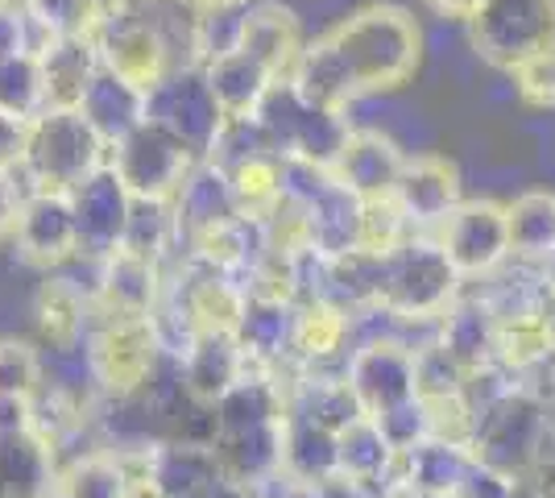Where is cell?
<instances>
[{
	"label": "cell",
	"mask_w": 555,
	"mask_h": 498,
	"mask_svg": "<svg viewBox=\"0 0 555 498\" xmlns=\"http://www.w3.org/2000/svg\"><path fill=\"white\" fill-rule=\"evenodd\" d=\"M555 42V0H486L468 22V47L498 72H514Z\"/></svg>",
	"instance_id": "cell-8"
},
{
	"label": "cell",
	"mask_w": 555,
	"mask_h": 498,
	"mask_svg": "<svg viewBox=\"0 0 555 498\" xmlns=\"http://www.w3.org/2000/svg\"><path fill=\"white\" fill-rule=\"evenodd\" d=\"M195 163H199V154L150 117L141 120L129 138H120L108 154V166L141 200H175Z\"/></svg>",
	"instance_id": "cell-9"
},
{
	"label": "cell",
	"mask_w": 555,
	"mask_h": 498,
	"mask_svg": "<svg viewBox=\"0 0 555 498\" xmlns=\"http://www.w3.org/2000/svg\"><path fill=\"white\" fill-rule=\"evenodd\" d=\"M257 120L266 125L274 150L286 158V163H311V166H336L340 150H345L348 133V113H336V108H320L311 104L307 95L295 92L291 79L274 84V92L261 100L257 108Z\"/></svg>",
	"instance_id": "cell-7"
},
{
	"label": "cell",
	"mask_w": 555,
	"mask_h": 498,
	"mask_svg": "<svg viewBox=\"0 0 555 498\" xmlns=\"http://www.w3.org/2000/svg\"><path fill=\"white\" fill-rule=\"evenodd\" d=\"M129 452L120 449H88L70 461H59L54 498H120L129 477Z\"/></svg>",
	"instance_id": "cell-30"
},
{
	"label": "cell",
	"mask_w": 555,
	"mask_h": 498,
	"mask_svg": "<svg viewBox=\"0 0 555 498\" xmlns=\"http://www.w3.org/2000/svg\"><path fill=\"white\" fill-rule=\"evenodd\" d=\"M120 250L158 261V266H170L179 254H186V238L175 200H141V195H133V213H129V229H125Z\"/></svg>",
	"instance_id": "cell-29"
},
{
	"label": "cell",
	"mask_w": 555,
	"mask_h": 498,
	"mask_svg": "<svg viewBox=\"0 0 555 498\" xmlns=\"http://www.w3.org/2000/svg\"><path fill=\"white\" fill-rule=\"evenodd\" d=\"M145 117L158 120L175 138H183L199 158H208L211 142H216L220 125H224V108H220V100L211 92L204 63L183 67V72H170L163 84H154Z\"/></svg>",
	"instance_id": "cell-12"
},
{
	"label": "cell",
	"mask_w": 555,
	"mask_h": 498,
	"mask_svg": "<svg viewBox=\"0 0 555 498\" xmlns=\"http://www.w3.org/2000/svg\"><path fill=\"white\" fill-rule=\"evenodd\" d=\"M70 204H75V225H79V258L100 261L120 250L129 213H133V191L125 188V179L113 166L95 170L83 188L70 191Z\"/></svg>",
	"instance_id": "cell-14"
},
{
	"label": "cell",
	"mask_w": 555,
	"mask_h": 498,
	"mask_svg": "<svg viewBox=\"0 0 555 498\" xmlns=\"http://www.w3.org/2000/svg\"><path fill=\"white\" fill-rule=\"evenodd\" d=\"M448 261L461 270L464 283H481L509 261V216L498 200H461L431 229Z\"/></svg>",
	"instance_id": "cell-11"
},
{
	"label": "cell",
	"mask_w": 555,
	"mask_h": 498,
	"mask_svg": "<svg viewBox=\"0 0 555 498\" xmlns=\"http://www.w3.org/2000/svg\"><path fill=\"white\" fill-rule=\"evenodd\" d=\"M204 13L199 0H104L92 38L104 67L150 92L170 72L204 63Z\"/></svg>",
	"instance_id": "cell-2"
},
{
	"label": "cell",
	"mask_w": 555,
	"mask_h": 498,
	"mask_svg": "<svg viewBox=\"0 0 555 498\" xmlns=\"http://www.w3.org/2000/svg\"><path fill=\"white\" fill-rule=\"evenodd\" d=\"M402 166H406V150L393 142L390 133H382V129H352L345 150H340V158L332 166V175L352 195L382 200V195H393L398 179H402Z\"/></svg>",
	"instance_id": "cell-19"
},
{
	"label": "cell",
	"mask_w": 555,
	"mask_h": 498,
	"mask_svg": "<svg viewBox=\"0 0 555 498\" xmlns=\"http://www.w3.org/2000/svg\"><path fill=\"white\" fill-rule=\"evenodd\" d=\"M92 304L95 316H150L166 286V266L138 258L129 250H113L108 258L92 261Z\"/></svg>",
	"instance_id": "cell-17"
},
{
	"label": "cell",
	"mask_w": 555,
	"mask_h": 498,
	"mask_svg": "<svg viewBox=\"0 0 555 498\" xmlns=\"http://www.w3.org/2000/svg\"><path fill=\"white\" fill-rule=\"evenodd\" d=\"M17 258L34 270H63L79 258V225H75V204L63 191H29L17 216Z\"/></svg>",
	"instance_id": "cell-13"
},
{
	"label": "cell",
	"mask_w": 555,
	"mask_h": 498,
	"mask_svg": "<svg viewBox=\"0 0 555 498\" xmlns=\"http://www.w3.org/2000/svg\"><path fill=\"white\" fill-rule=\"evenodd\" d=\"M361 316L336 299H302L295 304V336L291 349L302 370H345L348 354L357 349Z\"/></svg>",
	"instance_id": "cell-16"
},
{
	"label": "cell",
	"mask_w": 555,
	"mask_h": 498,
	"mask_svg": "<svg viewBox=\"0 0 555 498\" xmlns=\"http://www.w3.org/2000/svg\"><path fill=\"white\" fill-rule=\"evenodd\" d=\"M534 486L543 490V498H555V470L552 474H543V477H534Z\"/></svg>",
	"instance_id": "cell-48"
},
{
	"label": "cell",
	"mask_w": 555,
	"mask_h": 498,
	"mask_svg": "<svg viewBox=\"0 0 555 498\" xmlns=\"http://www.w3.org/2000/svg\"><path fill=\"white\" fill-rule=\"evenodd\" d=\"M423 407H427V436L431 440H443L452 449H473L481 411L468 399V391L464 395H448V399H431V404Z\"/></svg>",
	"instance_id": "cell-39"
},
{
	"label": "cell",
	"mask_w": 555,
	"mask_h": 498,
	"mask_svg": "<svg viewBox=\"0 0 555 498\" xmlns=\"http://www.w3.org/2000/svg\"><path fill=\"white\" fill-rule=\"evenodd\" d=\"M25 142H29V125L0 113V170H22Z\"/></svg>",
	"instance_id": "cell-45"
},
{
	"label": "cell",
	"mask_w": 555,
	"mask_h": 498,
	"mask_svg": "<svg viewBox=\"0 0 555 498\" xmlns=\"http://www.w3.org/2000/svg\"><path fill=\"white\" fill-rule=\"evenodd\" d=\"M514 92L522 104H531L539 113H555V42L543 50H534L531 59H522L514 72Z\"/></svg>",
	"instance_id": "cell-40"
},
{
	"label": "cell",
	"mask_w": 555,
	"mask_h": 498,
	"mask_svg": "<svg viewBox=\"0 0 555 498\" xmlns=\"http://www.w3.org/2000/svg\"><path fill=\"white\" fill-rule=\"evenodd\" d=\"M29 188H25V179L17 170H0V245L4 241H13L17 233V216H22V204Z\"/></svg>",
	"instance_id": "cell-44"
},
{
	"label": "cell",
	"mask_w": 555,
	"mask_h": 498,
	"mask_svg": "<svg viewBox=\"0 0 555 498\" xmlns=\"http://www.w3.org/2000/svg\"><path fill=\"white\" fill-rule=\"evenodd\" d=\"M175 208H179V225H183L186 245L195 238H204V233H211V229L236 220V216H245L236 191H232V179L216 163H208V158H199V163L191 166L186 183L175 195Z\"/></svg>",
	"instance_id": "cell-23"
},
{
	"label": "cell",
	"mask_w": 555,
	"mask_h": 498,
	"mask_svg": "<svg viewBox=\"0 0 555 498\" xmlns=\"http://www.w3.org/2000/svg\"><path fill=\"white\" fill-rule=\"evenodd\" d=\"M514 382H518L531 399H539L547 411H555V349H547L543 357H534L531 366L514 370Z\"/></svg>",
	"instance_id": "cell-42"
},
{
	"label": "cell",
	"mask_w": 555,
	"mask_h": 498,
	"mask_svg": "<svg viewBox=\"0 0 555 498\" xmlns=\"http://www.w3.org/2000/svg\"><path fill=\"white\" fill-rule=\"evenodd\" d=\"M431 332L448 345V354L456 357L468 374H481V370L502 366L498 361V320L489 311L486 295L473 283H464L461 299L443 311L440 324Z\"/></svg>",
	"instance_id": "cell-20"
},
{
	"label": "cell",
	"mask_w": 555,
	"mask_h": 498,
	"mask_svg": "<svg viewBox=\"0 0 555 498\" xmlns=\"http://www.w3.org/2000/svg\"><path fill=\"white\" fill-rule=\"evenodd\" d=\"M232 47L249 50L254 59H261L278 79L295 72L302 54V34L299 22L291 9L282 4H249L245 17H241V29H236V42Z\"/></svg>",
	"instance_id": "cell-26"
},
{
	"label": "cell",
	"mask_w": 555,
	"mask_h": 498,
	"mask_svg": "<svg viewBox=\"0 0 555 498\" xmlns=\"http://www.w3.org/2000/svg\"><path fill=\"white\" fill-rule=\"evenodd\" d=\"M249 374L254 366H249L245 345L236 341V332H199L195 345L179 357V382L199 411H211Z\"/></svg>",
	"instance_id": "cell-15"
},
{
	"label": "cell",
	"mask_w": 555,
	"mask_h": 498,
	"mask_svg": "<svg viewBox=\"0 0 555 498\" xmlns=\"http://www.w3.org/2000/svg\"><path fill=\"white\" fill-rule=\"evenodd\" d=\"M59 452L38 427H0V498H54Z\"/></svg>",
	"instance_id": "cell-22"
},
{
	"label": "cell",
	"mask_w": 555,
	"mask_h": 498,
	"mask_svg": "<svg viewBox=\"0 0 555 498\" xmlns=\"http://www.w3.org/2000/svg\"><path fill=\"white\" fill-rule=\"evenodd\" d=\"M204 72H208V84L216 100H220V108H224V117H254L261 108V100L274 92V84H282L261 59H254L249 50L241 47L211 54L204 63Z\"/></svg>",
	"instance_id": "cell-25"
},
{
	"label": "cell",
	"mask_w": 555,
	"mask_h": 498,
	"mask_svg": "<svg viewBox=\"0 0 555 498\" xmlns=\"http://www.w3.org/2000/svg\"><path fill=\"white\" fill-rule=\"evenodd\" d=\"M547 407L531 399L518 382H509L502 395H493L481 407L477 436H473V461L493 470L506 482H534L543 470V452H547V432H552Z\"/></svg>",
	"instance_id": "cell-5"
},
{
	"label": "cell",
	"mask_w": 555,
	"mask_h": 498,
	"mask_svg": "<svg viewBox=\"0 0 555 498\" xmlns=\"http://www.w3.org/2000/svg\"><path fill=\"white\" fill-rule=\"evenodd\" d=\"M79 108H83V117L100 129V138L108 145H116L145 120V113H150V92H145L141 84H133V79L116 75L113 67H104V72L92 79V88H88Z\"/></svg>",
	"instance_id": "cell-27"
},
{
	"label": "cell",
	"mask_w": 555,
	"mask_h": 498,
	"mask_svg": "<svg viewBox=\"0 0 555 498\" xmlns=\"http://www.w3.org/2000/svg\"><path fill=\"white\" fill-rule=\"evenodd\" d=\"M29 22L38 29V42L47 38H75V34H95L104 0H22Z\"/></svg>",
	"instance_id": "cell-36"
},
{
	"label": "cell",
	"mask_w": 555,
	"mask_h": 498,
	"mask_svg": "<svg viewBox=\"0 0 555 498\" xmlns=\"http://www.w3.org/2000/svg\"><path fill=\"white\" fill-rule=\"evenodd\" d=\"M38 50V29L29 22L22 0H0V59Z\"/></svg>",
	"instance_id": "cell-41"
},
{
	"label": "cell",
	"mask_w": 555,
	"mask_h": 498,
	"mask_svg": "<svg viewBox=\"0 0 555 498\" xmlns=\"http://www.w3.org/2000/svg\"><path fill=\"white\" fill-rule=\"evenodd\" d=\"M113 145L100 138L83 108H47L42 117L29 120L22 175L29 191H63L70 195L83 188L95 170L108 166Z\"/></svg>",
	"instance_id": "cell-4"
},
{
	"label": "cell",
	"mask_w": 555,
	"mask_h": 498,
	"mask_svg": "<svg viewBox=\"0 0 555 498\" xmlns=\"http://www.w3.org/2000/svg\"><path fill=\"white\" fill-rule=\"evenodd\" d=\"M415 220L406 216V208L393 200V195H382V200H361V229H357V245L361 250H373V254H390L398 245L415 238Z\"/></svg>",
	"instance_id": "cell-37"
},
{
	"label": "cell",
	"mask_w": 555,
	"mask_h": 498,
	"mask_svg": "<svg viewBox=\"0 0 555 498\" xmlns=\"http://www.w3.org/2000/svg\"><path fill=\"white\" fill-rule=\"evenodd\" d=\"M83 354H88V374L95 391L104 399L125 404L150 386L166 349L150 316H95Z\"/></svg>",
	"instance_id": "cell-6"
},
{
	"label": "cell",
	"mask_w": 555,
	"mask_h": 498,
	"mask_svg": "<svg viewBox=\"0 0 555 498\" xmlns=\"http://www.w3.org/2000/svg\"><path fill=\"white\" fill-rule=\"evenodd\" d=\"M393 445L386 440V432L377 427V420L361 416L348 427L336 432V474L365 486L373 495H386V474H390Z\"/></svg>",
	"instance_id": "cell-28"
},
{
	"label": "cell",
	"mask_w": 555,
	"mask_h": 498,
	"mask_svg": "<svg viewBox=\"0 0 555 498\" xmlns=\"http://www.w3.org/2000/svg\"><path fill=\"white\" fill-rule=\"evenodd\" d=\"M34 320H38V332L50 349L70 354V349H79V341H88V332L95 324L92 291L67 274H59V270H50L34 295Z\"/></svg>",
	"instance_id": "cell-21"
},
{
	"label": "cell",
	"mask_w": 555,
	"mask_h": 498,
	"mask_svg": "<svg viewBox=\"0 0 555 498\" xmlns=\"http://www.w3.org/2000/svg\"><path fill=\"white\" fill-rule=\"evenodd\" d=\"M411 457V495H443L452 498L464 486V477L473 474V452L452 449L443 440H418Z\"/></svg>",
	"instance_id": "cell-32"
},
{
	"label": "cell",
	"mask_w": 555,
	"mask_h": 498,
	"mask_svg": "<svg viewBox=\"0 0 555 498\" xmlns=\"http://www.w3.org/2000/svg\"><path fill=\"white\" fill-rule=\"evenodd\" d=\"M282 470L291 477H299L307 486H320L336 474V432L315 427L299 420V416H286V457H282Z\"/></svg>",
	"instance_id": "cell-34"
},
{
	"label": "cell",
	"mask_w": 555,
	"mask_h": 498,
	"mask_svg": "<svg viewBox=\"0 0 555 498\" xmlns=\"http://www.w3.org/2000/svg\"><path fill=\"white\" fill-rule=\"evenodd\" d=\"M47 108V72H42L38 50H22V54L0 59V113H9V117L29 125L34 117H42Z\"/></svg>",
	"instance_id": "cell-33"
},
{
	"label": "cell",
	"mask_w": 555,
	"mask_h": 498,
	"mask_svg": "<svg viewBox=\"0 0 555 498\" xmlns=\"http://www.w3.org/2000/svg\"><path fill=\"white\" fill-rule=\"evenodd\" d=\"M423 4H427L436 17H443V22H464V25H468L477 13H481V4H486V0H423Z\"/></svg>",
	"instance_id": "cell-46"
},
{
	"label": "cell",
	"mask_w": 555,
	"mask_h": 498,
	"mask_svg": "<svg viewBox=\"0 0 555 498\" xmlns=\"http://www.w3.org/2000/svg\"><path fill=\"white\" fill-rule=\"evenodd\" d=\"M509 216V258L543 266L555 258V195L552 191H522L514 204H506Z\"/></svg>",
	"instance_id": "cell-31"
},
{
	"label": "cell",
	"mask_w": 555,
	"mask_h": 498,
	"mask_svg": "<svg viewBox=\"0 0 555 498\" xmlns=\"http://www.w3.org/2000/svg\"><path fill=\"white\" fill-rule=\"evenodd\" d=\"M464 291L461 270L448 261L431 233H415L406 245L382 258V304L377 316H390L411 329H436L440 316Z\"/></svg>",
	"instance_id": "cell-3"
},
{
	"label": "cell",
	"mask_w": 555,
	"mask_h": 498,
	"mask_svg": "<svg viewBox=\"0 0 555 498\" xmlns=\"http://www.w3.org/2000/svg\"><path fill=\"white\" fill-rule=\"evenodd\" d=\"M38 59H42V72H47L50 108H79L92 79L104 72V59H100L92 34L47 38V42H38Z\"/></svg>",
	"instance_id": "cell-24"
},
{
	"label": "cell",
	"mask_w": 555,
	"mask_h": 498,
	"mask_svg": "<svg viewBox=\"0 0 555 498\" xmlns=\"http://www.w3.org/2000/svg\"><path fill=\"white\" fill-rule=\"evenodd\" d=\"M150 461H154V449L145 452H129V477H125V486H120V498H175L170 490H166V482L154 470H150Z\"/></svg>",
	"instance_id": "cell-43"
},
{
	"label": "cell",
	"mask_w": 555,
	"mask_h": 498,
	"mask_svg": "<svg viewBox=\"0 0 555 498\" xmlns=\"http://www.w3.org/2000/svg\"><path fill=\"white\" fill-rule=\"evenodd\" d=\"M423 63V29L402 4H365L302 42L295 72L286 75L295 92L320 108L348 113L357 100L398 92Z\"/></svg>",
	"instance_id": "cell-1"
},
{
	"label": "cell",
	"mask_w": 555,
	"mask_h": 498,
	"mask_svg": "<svg viewBox=\"0 0 555 498\" xmlns=\"http://www.w3.org/2000/svg\"><path fill=\"white\" fill-rule=\"evenodd\" d=\"M393 200L406 208L418 233H431L443 216L461 204V170L443 154H406Z\"/></svg>",
	"instance_id": "cell-18"
},
{
	"label": "cell",
	"mask_w": 555,
	"mask_h": 498,
	"mask_svg": "<svg viewBox=\"0 0 555 498\" xmlns=\"http://www.w3.org/2000/svg\"><path fill=\"white\" fill-rule=\"evenodd\" d=\"M415 386H418V399H423V404L448 399V395H464V391H468V370L448 354V345H443L436 332H427V336L415 345Z\"/></svg>",
	"instance_id": "cell-35"
},
{
	"label": "cell",
	"mask_w": 555,
	"mask_h": 498,
	"mask_svg": "<svg viewBox=\"0 0 555 498\" xmlns=\"http://www.w3.org/2000/svg\"><path fill=\"white\" fill-rule=\"evenodd\" d=\"M42 391H47L42 354L29 341L4 336L0 341V399H25V404H34Z\"/></svg>",
	"instance_id": "cell-38"
},
{
	"label": "cell",
	"mask_w": 555,
	"mask_h": 498,
	"mask_svg": "<svg viewBox=\"0 0 555 498\" xmlns=\"http://www.w3.org/2000/svg\"><path fill=\"white\" fill-rule=\"evenodd\" d=\"M345 379L370 420L415 404V341H402V336H361L357 349L345 361Z\"/></svg>",
	"instance_id": "cell-10"
},
{
	"label": "cell",
	"mask_w": 555,
	"mask_h": 498,
	"mask_svg": "<svg viewBox=\"0 0 555 498\" xmlns=\"http://www.w3.org/2000/svg\"><path fill=\"white\" fill-rule=\"evenodd\" d=\"M204 9H245V4H254V0H199Z\"/></svg>",
	"instance_id": "cell-47"
}]
</instances>
